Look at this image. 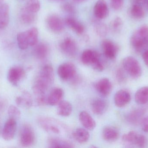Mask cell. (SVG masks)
Masks as SVG:
<instances>
[{"instance_id": "obj_1", "label": "cell", "mask_w": 148, "mask_h": 148, "mask_svg": "<svg viewBox=\"0 0 148 148\" xmlns=\"http://www.w3.org/2000/svg\"><path fill=\"white\" fill-rule=\"evenodd\" d=\"M130 43L137 52L142 51L148 45V27L143 25L132 34Z\"/></svg>"}, {"instance_id": "obj_2", "label": "cell", "mask_w": 148, "mask_h": 148, "mask_svg": "<svg viewBox=\"0 0 148 148\" xmlns=\"http://www.w3.org/2000/svg\"><path fill=\"white\" fill-rule=\"evenodd\" d=\"M41 127L48 133L53 134H64L66 132V127L57 120L49 117H41L38 120Z\"/></svg>"}, {"instance_id": "obj_3", "label": "cell", "mask_w": 148, "mask_h": 148, "mask_svg": "<svg viewBox=\"0 0 148 148\" xmlns=\"http://www.w3.org/2000/svg\"><path fill=\"white\" fill-rule=\"evenodd\" d=\"M81 60L84 64L91 66L96 71L101 72L104 70V66L100 60V55L95 50L90 49L84 50L81 56Z\"/></svg>"}, {"instance_id": "obj_4", "label": "cell", "mask_w": 148, "mask_h": 148, "mask_svg": "<svg viewBox=\"0 0 148 148\" xmlns=\"http://www.w3.org/2000/svg\"><path fill=\"white\" fill-rule=\"evenodd\" d=\"M57 72L59 77L63 81L70 82L73 84L79 81L76 68L72 63H64L61 64L58 67Z\"/></svg>"}, {"instance_id": "obj_5", "label": "cell", "mask_w": 148, "mask_h": 148, "mask_svg": "<svg viewBox=\"0 0 148 148\" xmlns=\"http://www.w3.org/2000/svg\"><path fill=\"white\" fill-rule=\"evenodd\" d=\"M123 67L132 78H139L141 76L142 70L140 63L134 57L128 56L122 61Z\"/></svg>"}, {"instance_id": "obj_6", "label": "cell", "mask_w": 148, "mask_h": 148, "mask_svg": "<svg viewBox=\"0 0 148 148\" xmlns=\"http://www.w3.org/2000/svg\"><path fill=\"white\" fill-rule=\"evenodd\" d=\"M35 141V134L32 127L25 124L22 127L20 134V144L24 147H29L34 145Z\"/></svg>"}, {"instance_id": "obj_7", "label": "cell", "mask_w": 148, "mask_h": 148, "mask_svg": "<svg viewBox=\"0 0 148 148\" xmlns=\"http://www.w3.org/2000/svg\"><path fill=\"white\" fill-rule=\"evenodd\" d=\"M54 79L53 69L50 65H46L42 68L36 81L48 89L53 84Z\"/></svg>"}, {"instance_id": "obj_8", "label": "cell", "mask_w": 148, "mask_h": 148, "mask_svg": "<svg viewBox=\"0 0 148 148\" xmlns=\"http://www.w3.org/2000/svg\"><path fill=\"white\" fill-rule=\"evenodd\" d=\"M122 140L126 143L135 145L139 147H145L147 140L145 136L134 131H130L123 135Z\"/></svg>"}, {"instance_id": "obj_9", "label": "cell", "mask_w": 148, "mask_h": 148, "mask_svg": "<svg viewBox=\"0 0 148 148\" xmlns=\"http://www.w3.org/2000/svg\"><path fill=\"white\" fill-rule=\"evenodd\" d=\"M26 73L25 70L19 66H14L10 67L8 71V81L14 86H16L23 80Z\"/></svg>"}, {"instance_id": "obj_10", "label": "cell", "mask_w": 148, "mask_h": 148, "mask_svg": "<svg viewBox=\"0 0 148 148\" xmlns=\"http://www.w3.org/2000/svg\"><path fill=\"white\" fill-rule=\"evenodd\" d=\"M16 120L9 118L4 124L2 130V138L7 141L12 140L16 133L17 124Z\"/></svg>"}, {"instance_id": "obj_11", "label": "cell", "mask_w": 148, "mask_h": 148, "mask_svg": "<svg viewBox=\"0 0 148 148\" xmlns=\"http://www.w3.org/2000/svg\"><path fill=\"white\" fill-rule=\"evenodd\" d=\"M101 47L107 58L114 60L116 57L119 51V47L116 43L111 40L106 39L102 41Z\"/></svg>"}, {"instance_id": "obj_12", "label": "cell", "mask_w": 148, "mask_h": 148, "mask_svg": "<svg viewBox=\"0 0 148 148\" xmlns=\"http://www.w3.org/2000/svg\"><path fill=\"white\" fill-rule=\"evenodd\" d=\"M62 52L67 56L73 57L77 52V46L72 38L67 37L64 38L60 44Z\"/></svg>"}, {"instance_id": "obj_13", "label": "cell", "mask_w": 148, "mask_h": 148, "mask_svg": "<svg viewBox=\"0 0 148 148\" xmlns=\"http://www.w3.org/2000/svg\"><path fill=\"white\" fill-rule=\"evenodd\" d=\"M47 24L51 31L56 33L62 32L64 25L62 19L56 14H51L47 17Z\"/></svg>"}, {"instance_id": "obj_14", "label": "cell", "mask_w": 148, "mask_h": 148, "mask_svg": "<svg viewBox=\"0 0 148 148\" xmlns=\"http://www.w3.org/2000/svg\"><path fill=\"white\" fill-rule=\"evenodd\" d=\"M131 95L126 89H121L116 92L114 97L115 104L119 108L125 107L131 101Z\"/></svg>"}, {"instance_id": "obj_15", "label": "cell", "mask_w": 148, "mask_h": 148, "mask_svg": "<svg viewBox=\"0 0 148 148\" xmlns=\"http://www.w3.org/2000/svg\"><path fill=\"white\" fill-rule=\"evenodd\" d=\"M109 10L105 0H98L94 7V14L98 19H103L108 16Z\"/></svg>"}, {"instance_id": "obj_16", "label": "cell", "mask_w": 148, "mask_h": 148, "mask_svg": "<svg viewBox=\"0 0 148 148\" xmlns=\"http://www.w3.org/2000/svg\"><path fill=\"white\" fill-rule=\"evenodd\" d=\"M95 87L97 92L104 96H108L112 90V84L109 79L103 78L96 83Z\"/></svg>"}, {"instance_id": "obj_17", "label": "cell", "mask_w": 148, "mask_h": 148, "mask_svg": "<svg viewBox=\"0 0 148 148\" xmlns=\"http://www.w3.org/2000/svg\"><path fill=\"white\" fill-rule=\"evenodd\" d=\"M64 91L60 88L56 87L52 89L47 97V104L50 106L58 105L62 101Z\"/></svg>"}, {"instance_id": "obj_18", "label": "cell", "mask_w": 148, "mask_h": 148, "mask_svg": "<svg viewBox=\"0 0 148 148\" xmlns=\"http://www.w3.org/2000/svg\"><path fill=\"white\" fill-rule=\"evenodd\" d=\"M79 118L80 122L86 129L92 130L95 128L96 126L95 121L86 111L81 112L79 114Z\"/></svg>"}, {"instance_id": "obj_19", "label": "cell", "mask_w": 148, "mask_h": 148, "mask_svg": "<svg viewBox=\"0 0 148 148\" xmlns=\"http://www.w3.org/2000/svg\"><path fill=\"white\" fill-rule=\"evenodd\" d=\"M108 103L103 99H95L91 103L92 112L97 115L103 114L108 109Z\"/></svg>"}, {"instance_id": "obj_20", "label": "cell", "mask_w": 148, "mask_h": 148, "mask_svg": "<svg viewBox=\"0 0 148 148\" xmlns=\"http://www.w3.org/2000/svg\"><path fill=\"white\" fill-rule=\"evenodd\" d=\"M102 135L103 140L108 142L116 141L119 137V133L117 129L114 127L110 126L103 128Z\"/></svg>"}, {"instance_id": "obj_21", "label": "cell", "mask_w": 148, "mask_h": 148, "mask_svg": "<svg viewBox=\"0 0 148 148\" xmlns=\"http://www.w3.org/2000/svg\"><path fill=\"white\" fill-rule=\"evenodd\" d=\"M15 102L19 107L29 108L33 105V98L28 92L23 91L21 95L16 98Z\"/></svg>"}, {"instance_id": "obj_22", "label": "cell", "mask_w": 148, "mask_h": 148, "mask_svg": "<svg viewBox=\"0 0 148 148\" xmlns=\"http://www.w3.org/2000/svg\"><path fill=\"white\" fill-rule=\"evenodd\" d=\"M9 20V6L7 3H3L0 6V29H3L8 26Z\"/></svg>"}, {"instance_id": "obj_23", "label": "cell", "mask_w": 148, "mask_h": 148, "mask_svg": "<svg viewBox=\"0 0 148 148\" xmlns=\"http://www.w3.org/2000/svg\"><path fill=\"white\" fill-rule=\"evenodd\" d=\"M143 109H137L130 112L127 116V120L129 123L134 125L138 124L141 122L142 117L144 114Z\"/></svg>"}, {"instance_id": "obj_24", "label": "cell", "mask_w": 148, "mask_h": 148, "mask_svg": "<svg viewBox=\"0 0 148 148\" xmlns=\"http://www.w3.org/2000/svg\"><path fill=\"white\" fill-rule=\"evenodd\" d=\"M36 14L23 8L20 12V18L21 21L26 25H30L35 21L36 20Z\"/></svg>"}, {"instance_id": "obj_25", "label": "cell", "mask_w": 148, "mask_h": 148, "mask_svg": "<svg viewBox=\"0 0 148 148\" xmlns=\"http://www.w3.org/2000/svg\"><path fill=\"white\" fill-rule=\"evenodd\" d=\"M65 22L69 28L77 34H82L84 32V28L83 25L73 17H67L65 20Z\"/></svg>"}, {"instance_id": "obj_26", "label": "cell", "mask_w": 148, "mask_h": 148, "mask_svg": "<svg viewBox=\"0 0 148 148\" xmlns=\"http://www.w3.org/2000/svg\"><path fill=\"white\" fill-rule=\"evenodd\" d=\"M135 100L139 105H145L148 103V86L142 87L136 91L135 95Z\"/></svg>"}, {"instance_id": "obj_27", "label": "cell", "mask_w": 148, "mask_h": 148, "mask_svg": "<svg viewBox=\"0 0 148 148\" xmlns=\"http://www.w3.org/2000/svg\"><path fill=\"white\" fill-rule=\"evenodd\" d=\"M73 136L75 140L81 144L87 142L90 138L89 132L86 129L81 128L76 129L74 131Z\"/></svg>"}, {"instance_id": "obj_28", "label": "cell", "mask_w": 148, "mask_h": 148, "mask_svg": "<svg viewBox=\"0 0 148 148\" xmlns=\"http://www.w3.org/2000/svg\"><path fill=\"white\" fill-rule=\"evenodd\" d=\"M57 113L62 116H68L72 114L73 106L72 104L66 101H62L58 105Z\"/></svg>"}, {"instance_id": "obj_29", "label": "cell", "mask_w": 148, "mask_h": 148, "mask_svg": "<svg viewBox=\"0 0 148 148\" xmlns=\"http://www.w3.org/2000/svg\"><path fill=\"white\" fill-rule=\"evenodd\" d=\"M47 144L49 148H73V144L67 141L56 138H50L48 140Z\"/></svg>"}, {"instance_id": "obj_30", "label": "cell", "mask_w": 148, "mask_h": 148, "mask_svg": "<svg viewBox=\"0 0 148 148\" xmlns=\"http://www.w3.org/2000/svg\"><path fill=\"white\" fill-rule=\"evenodd\" d=\"M49 52L48 46L43 43H41L36 46L34 50V54L36 57L39 60H44L47 56Z\"/></svg>"}, {"instance_id": "obj_31", "label": "cell", "mask_w": 148, "mask_h": 148, "mask_svg": "<svg viewBox=\"0 0 148 148\" xmlns=\"http://www.w3.org/2000/svg\"><path fill=\"white\" fill-rule=\"evenodd\" d=\"M29 46H35L37 44L39 36V31L37 28L33 27L25 31Z\"/></svg>"}, {"instance_id": "obj_32", "label": "cell", "mask_w": 148, "mask_h": 148, "mask_svg": "<svg viewBox=\"0 0 148 148\" xmlns=\"http://www.w3.org/2000/svg\"><path fill=\"white\" fill-rule=\"evenodd\" d=\"M130 14L133 18L140 19L145 16V10L141 5L134 3L130 8Z\"/></svg>"}, {"instance_id": "obj_33", "label": "cell", "mask_w": 148, "mask_h": 148, "mask_svg": "<svg viewBox=\"0 0 148 148\" xmlns=\"http://www.w3.org/2000/svg\"><path fill=\"white\" fill-rule=\"evenodd\" d=\"M16 38L18 47L21 50H25L29 46L25 31L19 33Z\"/></svg>"}, {"instance_id": "obj_34", "label": "cell", "mask_w": 148, "mask_h": 148, "mask_svg": "<svg viewBox=\"0 0 148 148\" xmlns=\"http://www.w3.org/2000/svg\"><path fill=\"white\" fill-rule=\"evenodd\" d=\"M24 8L29 11L36 14L40 8L39 0H27Z\"/></svg>"}, {"instance_id": "obj_35", "label": "cell", "mask_w": 148, "mask_h": 148, "mask_svg": "<svg viewBox=\"0 0 148 148\" xmlns=\"http://www.w3.org/2000/svg\"><path fill=\"white\" fill-rule=\"evenodd\" d=\"M123 25V22L121 18L119 17H116L110 22V28L112 32L116 33L121 31Z\"/></svg>"}, {"instance_id": "obj_36", "label": "cell", "mask_w": 148, "mask_h": 148, "mask_svg": "<svg viewBox=\"0 0 148 148\" xmlns=\"http://www.w3.org/2000/svg\"><path fill=\"white\" fill-rule=\"evenodd\" d=\"M95 29L97 34L100 37H104L108 34V27L103 23H96L95 24Z\"/></svg>"}, {"instance_id": "obj_37", "label": "cell", "mask_w": 148, "mask_h": 148, "mask_svg": "<svg viewBox=\"0 0 148 148\" xmlns=\"http://www.w3.org/2000/svg\"><path fill=\"white\" fill-rule=\"evenodd\" d=\"M8 114L9 118L17 120L21 116V112L20 109L14 105L9 106L8 109Z\"/></svg>"}, {"instance_id": "obj_38", "label": "cell", "mask_w": 148, "mask_h": 148, "mask_svg": "<svg viewBox=\"0 0 148 148\" xmlns=\"http://www.w3.org/2000/svg\"><path fill=\"white\" fill-rule=\"evenodd\" d=\"M62 8L65 12L69 14H74L76 10L75 7L69 3H65L62 5Z\"/></svg>"}, {"instance_id": "obj_39", "label": "cell", "mask_w": 148, "mask_h": 148, "mask_svg": "<svg viewBox=\"0 0 148 148\" xmlns=\"http://www.w3.org/2000/svg\"><path fill=\"white\" fill-rule=\"evenodd\" d=\"M116 78L120 83H123L126 81V76L124 71L121 68H118L116 71Z\"/></svg>"}, {"instance_id": "obj_40", "label": "cell", "mask_w": 148, "mask_h": 148, "mask_svg": "<svg viewBox=\"0 0 148 148\" xmlns=\"http://www.w3.org/2000/svg\"><path fill=\"white\" fill-rule=\"evenodd\" d=\"M111 6L115 10H120L122 8L124 0H110Z\"/></svg>"}, {"instance_id": "obj_41", "label": "cell", "mask_w": 148, "mask_h": 148, "mask_svg": "<svg viewBox=\"0 0 148 148\" xmlns=\"http://www.w3.org/2000/svg\"><path fill=\"white\" fill-rule=\"evenodd\" d=\"M141 126L144 132L148 133V116L142 119L141 122Z\"/></svg>"}, {"instance_id": "obj_42", "label": "cell", "mask_w": 148, "mask_h": 148, "mask_svg": "<svg viewBox=\"0 0 148 148\" xmlns=\"http://www.w3.org/2000/svg\"><path fill=\"white\" fill-rule=\"evenodd\" d=\"M8 103L6 100L0 98V112H2L5 110L7 107Z\"/></svg>"}, {"instance_id": "obj_43", "label": "cell", "mask_w": 148, "mask_h": 148, "mask_svg": "<svg viewBox=\"0 0 148 148\" xmlns=\"http://www.w3.org/2000/svg\"><path fill=\"white\" fill-rule=\"evenodd\" d=\"M142 57L145 64L148 67V50H147L143 52Z\"/></svg>"}, {"instance_id": "obj_44", "label": "cell", "mask_w": 148, "mask_h": 148, "mask_svg": "<svg viewBox=\"0 0 148 148\" xmlns=\"http://www.w3.org/2000/svg\"><path fill=\"white\" fill-rule=\"evenodd\" d=\"M132 1L134 3L140 4V5H141V4L144 3L145 1V0H132Z\"/></svg>"}, {"instance_id": "obj_45", "label": "cell", "mask_w": 148, "mask_h": 148, "mask_svg": "<svg viewBox=\"0 0 148 148\" xmlns=\"http://www.w3.org/2000/svg\"><path fill=\"white\" fill-rule=\"evenodd\" d=\"M86 0H73V1L75 3H81Z\"/></svg>"}, {"instance_id": "obj_46", "label": "cell", "mask_w": 148, "mask_h": 148, "mask_svg": "<svg viewBox=\"0 0 148 148\" xmlns=\"http://www.w3.org/2000/svg\"><path fill=\"white\" fill-rule=\"evenodd\" d=\"M2 130H1V123H0V134H1Z\"/></svg>"}, {"instance_id": "obj_47", "label": "cell", "mask_w": 148, "mask_h": 148, "mask_svg": "<svg viewBox=\"0 0 148 148\" xmlns=\"http://www.w3.org/2000/svg\"><path fill=\"white\" fill-rule=\"evenodd\" d=\"M3 0H0V3H2L3 1Z\"/></svg>"}, {"instance_id": "obj_48", "label": "cell", "mask_w": 148, "mask_h": 148, "mask_svg": "<svg viewBox=\"0 0 148 148\" xmlns=\"http://www.w3.org/2000/svg\"><path fill=\"white\" fill-rule=\"evenodd\" d=\"M147 8L148 10V0H147Z\"/></svg>"}, {"instance_id": "obj_49", "label": "cell", "mask_w": 148, "mask_h": 148, "mask_svg": "<svg viewBox=\"0 0 148 148\" xmlns=\"http://www.w3.org/2000/svg\"><path fill=\"white\" fill-rule=\"evenodd\" d=\"M55 1H63V0H55Z\"/></svg>"}, {"instance_id": "obj_50", "label": "cell", "mask_w": 148, "mask_h": 148, "mask_svg": "<svg viewBox=\"0 0 148 148\" xmlns=\"http://www.w3.org/2000/svg\"></svg>"}]
</instances>
